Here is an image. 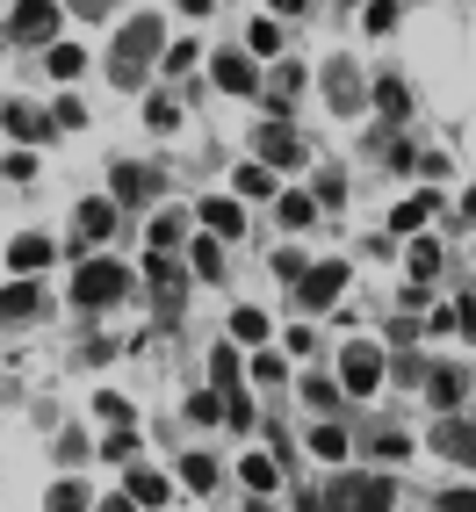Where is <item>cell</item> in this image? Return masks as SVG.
Instances as JSON below:
<instances>
[{"label": "cell", "mask_w": 476, "mask_h": 512, "mask_svg": "<svg viewBox=\"0 0 476 512\" xmlns=\"http://www.w3.org/2000/svg\"><path fill=\"white\" fill-rule=\"evenodd\" d=\"M159 51H166V22H159V15L123 22V37L109 44V80H116V87H145V73H152Z\"/></svg>", "instance_id": "obj_1"}, {"label": "cell", "mask_w": 476, "mask_h": 512, "mask_svg": "<svg viewBox=\"0 0 476 512\" xmlns=\"http://www.w3.org/2000/svg\"><path fill=\"white\" fill-rule=\"evenodd\" d=\"M383 159L397 166V174H412V166H419V152H412V145H404V138H397V145H383Z\"/></svg>", "instance_id": "obj_50"}, {"label": "cell", "mask_w": 476, "mask_h": 512, "mask_svg": "<svg viewBox=\"0 0 476 512\" xmlns=\"http://www.w3.org/2000/svg\"><path fill=\"white\" fill-rule=\"evenodd\" d=\"M0 174H8V181H29V174H37V159H29V152H8V159H0Z\"/></svg>", "instance_id": "obj_48"}, {"label": "cell", "mask_w": 476, "mask_h": 512, "mask_svg": "<svg viewBox=\"0 0 476 512\" xmlns=\"http://www.w3.org/2000/svg\"><path fill=\"white\" fill-rule=\"evenodd\" d=\"M101 455H109V462H138V433H130V426H109V440H101Z\"/></svg>", "instance_id": "obj_37"}, {"label": "cell", "mask_w": 476, "mask_h": 512, "mask_svg": "<svg viewBox=\"0 0 476 512\" xmlns=\"http://www.w3.org/2000/svg\"><path fill=\"white\" fill-rule=\"evenodd\" d=\"M368 448H376L383 462H404V455H412V440H404L397 426H376V433H368Z\"/></svg>", "instance_id": "obj_35"}, {"label": "cell", "mask_w": 476, "mask_h": 512, "mask_svg": "<svg viewBox=\"0 0 476 512\" xmlns=\"http://www.w3.org/2000/svg\"><path fill=\"white\" fill-rule=\"evenodd\" d=\"M368 101H376V109H383V116H397V123H404V116H412V87H404L397 73H383L376 87H368Z\"/></svg>", "instance_id": "obj_23"}, {"label": "cell", "mask_w": 476, "mask_h": 512, "mask_svg": "<svg viewBox=\"0 0 476 512\" xmlns=\"http://www.w3.org/2000/svg\"><path fill=\"white\" fill-rule=\"evenodd\" d=\"M238 195H253V202H275V166H238Z\"/></svg>", "instance_id": "obj_30"}, {"label": "cell", "mask_w": 476, "mask_h": 512, "mask_svg": "<svg viewBox=\"0 0 476 512\" xmlns=\"http://www.w3.org/2000/svg\"><path fill=\"white\" fill-rule=\"evenodd\" d=\"M238 484H246V491H282V462L275 455H246V462H238Z\"/></svg>", "instance_id": "obj_21"}, {"label": "cell", "mask_w": 476, "mask_h": 512, "mask_svg": "<svg viewBox=\"0 0 476 512\" xmlns=\"http://www.w3.org/2000/svg\"><path fill=\"white\" fill-rule=\"evenodd\" d=\"M469 383H476V375H469L462 361H440V368H426V397H433V412H462Z\"/></svg>", "instance_id": "obj_10"}, {"label": "cell", "mask_w": 476, "mask_h": 512, "mask_svg": "<svg viewBox=\"0 0 476 512\" xmlns=\"http://www.w3.org/2000/svg\"><path fill=\"white\" fill-rule=\"evenodd\" d=\"M181 238H188V224H181L174 210H166V217H152V246H159V253H174Z\"/></svg>", "instance_id": "obj_38"}, {"label": "cell", "mask_w": 476, "mask_h": 512, "mask_svg": "<svg viewBox=\"0 0 476 512\" xmlns=\"http://www.w3.org/2000/svg\"><path fill=\"white\" fill-rule=\"evenodd\" d=\"M253 152H260V166H303V159H311V152H303V138H296L289 123H267L260 138H253Z\"/></svg>", "instance_id": "obj_12"}, {"label": "cell", "mask_w": 476, "mask_h": 512, "mask_svg": "<svg viewBox=\"0 0 476 512\" xmlns=\"http://www.w3.org/2000/svg\"><path fill=\"white\" fill-rule=\"evenodd\" d=\"M210 383H217V390H238V383H246V361H238V347H217V354H210Z\"/></svg>", "instance_id": "obj_29"}, {"label": "cell", "mask_w": 476, "mask_h": 512, "mask_svg": "<svg viewBox=\"0 0 476 512\" xmlns=\"http://www.w3.org/2000/svg\"><path fill=\"white\" fill-rule=\"evenodd\" d=\"M303 267H311V260H303L296 246H282V253H275V282H296V275H303Z\"/></svg>", "instance_id": "obj_43"}, {"label": "cell", "mask_w": 476, "mask_h": 512, "mask_svg": "<svg viewBox=\"0 0 476 512\" xmlns=\"http://www.w3.org/2000/svg\"><path fill=\"white\" fill-rule=\"evenodd\" d=\"M116 238V202H80V246Z\"/></svg>", "instance_id": "obj_22"}, {"label": "cell", "mask_w": 476, "mask_h": 512, "mask_svg": "<svg viewBox=\"0 0 476 512\" xmlns=\"http://www.w3.org/2000/svg\"><path fill=\"white\" fill-rule=\"evenodd\" d=\"M94 419H101V426H130V404L101 390V397H94Z\"/></svg>", "instance_id": "obj_41"}, {"label": "cell", "mask_w": 476, "mask_h": 512, "mask_svg": "<svg viewBox=\"0 0 476 512\" xmlns=\"http://www.w3.org/2000/svg\"><path fill=\"white\" fill-rule=\"evenodd\" d=\"M325 101H332L339 116H361V109H368V87H361V73H354L347 58H332V65H325Z\"/></svg>", "instance_id": "obj_11"}, {"label": "cell", "mask_w": 476, "mask_h": 512, "mask_svg": "<svg viewBox=\"0 0 476 512\" xmlns=\"http://www.w3.org/2000/svg\"><path fill=\"white\" fill-rule=\"evenodd\" d=\"M65 8H80V15H109L116 0H65Z\"/></svg>", "instance_id": "obj_53"}, {"label": "cell", "mask_w": 476, "mask_h": 512, "mask_svg": "<svg viewBox=\"0 0 476 512\" xmlns=\"http://www.w3.org/2000/svg\"><path fill=\"white\" fill-rule=\"evenodd\" d=\"M0 123H8L15 138H29V145H37V138H51V123H44L37 109H29V101H8V109H0Z\"/></svg>", "instance_id": "obj_27"}, {"label": "cell", "mask_w": 476, "mask_h": 512, "mask_svg": "<svg viewBox=\"0 0 476 512\" xmlns=\"http://www.w3.org/2000/svg\"><path fill=\"white\" fill-rule=\"evenodd\" d=\"M0 253H8L15 275H37V267H51V238H44V231H22V238H8Z\"/></svg>", "instance_id": "obj_14"}, {"label": "cell", "mask_w": 476, "mask_h": 512, "mask_svg": "<svg viewBox=\"0 0 476 512\" xmlns=\"http://www.w3.org/2000/svg\"><path fill=\"white\" fill-rule=\"evenodd\" d=\"M202 231H217V238H224V246H231V238H238V231H246V210H238V202H231V195H210V202H202Z\"/></svg>", "instance_id": "obj_18"}, {"label": "cell", "mask_w": 476, "mask_h": 512, "mask_svg": "<svg viewBox=\"0 0 476 512\" xmlns=\"http://www.w3.org/2000/svg\"><path fill=\"white\" fill-rule=\"evenodd\" d=\"M159 174H152V166H116V174H109V195H116V210H145V202H159Z\"/></svg>", "instance_id": "obj_9"}, {"label": "cell", "mask_w": 476, "mask_h": 512, "mask_svg": "<svg viewBox=\"0 0 476 512\" xmlns=\"http://www.w3.org/2000/svg\"><path fill=\"white\" fill-rule=\"evenodd\" d=\"M224 426H238V433L253 426V404H246V390H224Z\"/></svg>", "instance_id": "obj_42"}, {"label": "cell", "mask_w": 476, "mask_h": 512, "mask_svg": "<svg viewBox=\"0 0 476 512\" xmlns=\"http://www.w3.org/2000/svg\"><path fill=\"white\" fill-rule=\"evenodd\" d=\"M188 275H202V282H224V238H217V231L188 238Z\"/></svg>", "instance_id": "obj_17"}, {"label": "cell", "mask_w": 476, "mask_h": 512, "mask_svg": "<svg viewBox=\"0 0 476 512\" xmlns=\"http://www.w3.org/2000/svg\"><path fill=\"white\" fill-rule=\"evenodd\" d=\"M188 419H195V426H217V419H224V390H195V397H188Z\"/></svg>", "instance_id": "obj_36"}, {"label": "cell", "mask_w": 476, "mask_h": 512, "mask_svg": "<svg viewBox=\"0 0 476 512\" xmlns=\"http://www.w3.org/2000/svg\"><path fill=\"white\" fill-rule=\"evenodd\" d=\"M217 8V0H181V15H210Z\"/></svg>", "instance_id": "obj_55"}, {"label": "cell", "mask_w": 476, "mask_h": 512, "mask_svg": "<svg viewBox=\"0 0 476 512\" xmlns=\"http://www.w3.org/2000/svg\"><path fill=\"white\" fill-rule=\"evenodd\" d=\"M440 512H476V491H469V484H455L448 498H440Z\"/></svg>", "instance_id": "obj_51"}, {"label": "cell", "mask_w": 476, "mask_h": 512, "mask_svg": "<svg viewBox=\"0 0 476 512\" xmlns=\"http://www.w3.org/2000/svg\"><path fill=\"white\" fill-rule=\"evenodd\" d=\"M296 94H303V65H289V58H282V65H275V80L260 87V101H267L275 116H289V101H296Z\"/></svg>", "instance_id": "obj_20"}, {"label": "cell", "mask_w": 476, "mask_h": 512, "mask_svg": "<svg viewBox=\"0 0 476 512\" xmlns=\"http://www.w3.org/2000/svg\"><path fill=\"white\" fill-rule=\"evenodd\" d=\"M339 289H347V267H339V260H311V267H303V275H296V296L311 303V311H325V303H339Z\"/></svg>", "instance_id": "obj_8"}, {"label": "cell", "mask_w": 476, "mask_h": 512, "mask_svg": "<svg viewBox=\"0 0 476 512\" xmlns=\"http://www.w3.org/2000/svg\"><path fill=\"white\" fill-rule=\"evenodd\" d=\"M303 397H311V412H325V419H339V383H325V375H311V383H303Z\"/></svg>", "instance_id": "obj_34"}, {"label": "cell", "mask_w": 476, "mask_h": 512, "mask_svg": "<svg viewBox=\"0 0 476 512\" xmlns=\"http://www.w3.org/2000/svg\"><path fill=\"white\" fill-rule=\"evenodd\" d=\"M44 512H94V505H87V484H73V476H58V484L44 491Z\"/></svg>", "instance_id": "obj_28"}, {"label": "cell", "mask_w": 476, "mask_h": 512, "mask_svg": "<svg viewBox=\"0 0 476 512\" xmlns=\"http://www.w3.org/2000/svg\"><path fill=\"white\" fill-rule=\"evenodd\" d=\"M347 448H354V433L339 426V419H325V426L311 433V455H318V462H347Z\"/></svg>", "instance_id": "obj_25"}, {"label": "cell", "mask_w": 476, "mask_h": 512, "mask_svg": "<svg viewBox=\"0 0 476 512\" xmlns=\"http://www.w3.org/2000/svg\"><path fill=\"white\" fill-rule=\"evenodd\" d=\"M181 484H188V491H217V484H224V469H217L210 455H188V462H181Z\"/></svg>", "instance_id": "obj_32"}, {"label": "cell", "mask_w": 476, "mask_h": 512, "mask_svg": "<svg viewBox=\"0 0 476 512\" xmlns=\"http://www.w3.org/2000/svg\"><path fill=\"white\" fill-rule=\"evenodd\" d=\"M58 22H65V15H58V0H22L0 37H15V44H51V37H58Z\"/></svg>", "instance_id": "obj_5"}, {"label": "cell", "mask_w": 476, "mask_h": 512, "mask_svg": "<svg viewBox=\"0 0 476 512\" xmlns=\"http://www.w3.org/2000/svg\"><path fill=\"white\" fill-rule=\"evenodd\" d=\"M390 476L376 469H339L332 484H325V512H390Z\"/></svg>", "instance_id": "obj_4"}, {"label": "cell", "mask_w": 476, "mask_h": 512, "mask_svg": "<svg viewBox=\"0 0 476 512\" xmlns=\"http://www.w3.org/2000/svg\"><path fill=\"white\" fill-rule=\"evenodd\" d=\"M404 267H412V282L426 289V282L440 275V246H433V238H419V231H412V246H404Z\"/></svg>", "instance_id": "obj_26"}, {"label": "cell", "mask_w": 476, "mask_h": 512, "mask_svg": "<svg viewBox=\"0 0 476 512\" xmlns=\"http://www.w3.org/2000/svg\"><path fill=\"white\" fill-rule=\"evenodd\" d=\"M80 65H87L80 44H51V73H58V80H80Z\"/></svg>", "instance_id": "obj_39"}, {"label": "cell", "mask_w": 476, "mask_h": 512, "mask_svg": "<svg viewBox=\"0 0 476 512\" xmlns=\"http://www.w3.org/2000/svg\"><path fill=\"white\" fill-rule=\"evenodd\" d=\"M339 390L347 397H376L383 390V354L376 347H347L339 354Z\"/></svg>", "instance_id": "obj_6"}, {"label": "cell", "mask_w": 476, "mask_h": 512, "mask_svg": "<svg viewBox=\"0 0 476 512\" xmlns=\"http://www.w3.org/2000/svg\"><path fill=\"white\" fill-rule=\"evenodd\" d=\"M145 289H152V303H159V325L174 332L181 325V311H188V260L181 253H145Z\"/></svg>", "instance_id": "obj_3"}, {"label": "cell", "mask_w": 476, "mask_h": 512, "mask_svg": "<svg viewBox=\"0 0 476 512\" xmlns=\"http://www.w3.org/2000/svg\"><path fill=\"white\" fill-rule=\"evenodd\" d=\"M246 44H253V51H282V29H275V22H253Z\"/></svg>", "instance_id": "obj_44"}, {"label": "cell", "mask_w": 476, "mask_h": 512, "mask_svg": "<svg viewBox=\"0 0 476 512\" xmlns=\"http://www.w3.org/2000/svg\"><path fill=\"white\" fill-rule=\"evenodd\" d=\"M433 448L448 455V462H462V469H476V419L440 412V419H433Z\"/></svg>", "instance_id": "obj_7"}, {"label": "cell", "mask_w": 476, "mask_h": 512, "mask_svg": "<svg viewBox=\"0 0 476 512\" xmlns=\"http://www.w3.org/2000/svg\"><path fill=\"white\" fill-rule=\"evenodd\" d=\"M246 375H253V383H282V354H253Z\"/></svg>", "instance_id": "obj_47"}, {"label": "cell", "mask_w": 476, "mask_h": 512, "mask_svg": "<svg viewBox=\"0 0 476 512\" xmlns=\"http://www.w3.org/2000/svg\"><path fill=\"white\" fill-rule=\"evenodd\" d=\"M462 217H476V188H469V195H462Z\"/></svg>", "instance_id": "obj_56"}, {"label": "cell", "mask_w": 476, "mask_h": 512, "mask_svg": "<svg viewBox=\"0 0 476 512\" xmlns=\"http://www.w3.org/2000/svg\"><path fill=\"white\" fill-rule=\"evenodd\" d=\"M368 29H376V37L397 29V0H368Z\"/></svg>", "instance_id": "obj_45"}, {"label": "cell", "mask_w": 476, "mask_h": 512, "mask_svg": "<svg viewBox=\"0 0 476 512\" xmlns=\"http://www.w3.org/2000/svg\"><path fill=\"white\" fill-rule=\"evenodd\" d=\"M231 339H238V347H260V339H267V318L253 311V303H238V311H231Z\"/></svg>", "instance_id": "obj_31"}, {"label": "cell", "mask_w": 476, "mask_h": 512, "mask_svg": "<svg viewBox=\"0 0 476 512\" xmlns=\"http://www.w3.org/2000/svg\"><path fill=\"white\" fill-rule=\"evenodd\" d=\"M123 296H130V267L116 253H87L80 275H73V303L80 311H109V303H123Z\"/></svg>", "instance_id": "obj_2"}, {"label": "cell", "mask_w": 476, "mask_h": 512, "mask_svg": "<svg viewBox=\"0 0 476 512\" xmlns=\"http://www.w3.org/2000/svg\"><path fill=\"white\" fill-rule=\"evenodd\" d=\"M275 217H282V231H311L325 210H318L311 195H275Z\"/></svg>", "instance_id": "obj_24"}, {"label": "cell", "mask_w": 476, "mask_h": 512, "mask_svg": "<svg viewBox=\"0 0 476 512\" xmlns=\"http://www.w3.org/2000/svg\"><path fill=\"white\" fill-rule=\"evenodd\" d=\"M51 448H58V462H80V455H87V433H58Z\"/></svg>", "instance_id": "obj_49"}, {"label": "cell", "mask_w": 476, "mask_h": 512, "mask_svg": "<svg viewBox=\"0 0 476 512\" xmlns=\"http://www.w3.org/2000/svg\"><path fill=\"white\" fill-rule=\"evenodd\" d=\"M217 87H224V94H260L253 58H246V51H217Z\"/></svg>", "instance_id": "obj_16"}, {"label": "cell", "mask_w": 476, "mask_h": 512, "mask_svg": "<svg viewBox=\"0 0 476 512\" xmlns=\"http://www.w3.org/2000/svg\"><path fill=\"white\" fill-rule=\"evenodd\" d=\"M448 332L476 339V296H455V303H448Z\"/></svg>", "instance_id": "obj_40"}, {"label": "cell", "mask_w": 476, "mask_h": 512, "mask_svg": "<svg viewBox=\"0 0 476 512\" xmlns=\"http://www.w3.org/2000/svg\"><path fill=\"white\" fill-rule=\"evenodd\" d=\"M267 8H275V15H303L311 0H267Z\"/></svg>", "instance_id": "obj_54"}, {"label": "cell", "mask_w": 476, "mask_h": 512, "mask_svg": "<svg viewBox=\"0 0 476 512\" xmlns=\"http://www.w3.org/2000/svg\"><path fill=\"white\" fill-rule=\"evenodd\" d=\"M145 123H152V130H174L181 109H174V101H145Z\"/></svg>", "instance_id": "obj_46"}, {"label": "cell", "mask_w": 476, "mask_h": 512, "mask_svg": "<svg viewBox=\"0 0 476 512\" xmlns=\"http://www.w3.org/2000/svg\"><path fill=\"white\" fill-rule=\"evenodd\" d=\"M94 512H138V498H130V491H109V498H101Z\"/></svg>", "instance_id": "obj_52"}, {"label": "cell", "mask_w": 476, "mask_h": 512, "mask_svg": "<svg viewBox=\"0 0 476 512\" xmlns=\"http://www.w3.org/2000/svg\"><path fill=\"white\" fill-rule=\"evenodd\" d=\"M123 491L138 498V505H152V512H166V498H174V484H166L159 469H145V462H130V476H123Z\"/></svg>", "instance_id": "obj_15"}, {"label": "cell", "mask_w": 476, "mask_h": 512, "mask_svg": "<svg viewBox=\"0 0 476 512\" xmlns=\"http://www.w3.org/2000/svg\"><path fill=\"white\" fill-rule=\"evenodd\" d=\"M246 512H275V505H267V498H253V505H246Z\"/></svg>", "instance_id": "obj_57"}, {"label": "cell", "mask_w": 476, "mask_h": 512, "mask_svg": "<svg viewBox=\"0 0 476 512\" xmlns=\"http://www.w3.org/2000/svg\"><path fill=\"white\" fill-rule=\"evenodd\" d=\"M311 202H318V210H339V202H347V174H339V166H325L318 188H311Z\"/></svg>", "instance_id": "obj_33"}, {"label": "cell", "mask_w": 476, "mask_h": 512, "mask_svg": "<svg viewBox=\"0 0 476 512\" xmlns=\"http://www.w3.org/2000/svg\"><path fill=\"white\" fill-rule=\"evenodd\" d=\"M22 318H44V289H37V275H22V282L0 289V325H22Z\"/></svg>", "instance_id": "obj_13"}, {"label": "cell", "mask_w": 476, "mask_h": 512, "mask_svg": "<svg viewBox=\"0 0 476 512\" xmlns=\"http://www.w3.org/2000/svg\"><path fill=\"white\" fill-rule=\"evenodd\" d=\"M433 210H440V195H426V188H419V195H404L397 210H390V231H397V238H412V231H426Z\"/></svg>", "instance_id": "obj_19"}]
</instances>
